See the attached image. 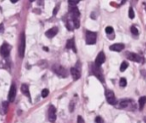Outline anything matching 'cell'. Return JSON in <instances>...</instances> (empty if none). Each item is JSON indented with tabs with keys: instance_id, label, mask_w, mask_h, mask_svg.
Returning a JSON list of instances; mask_svg holds the SVG:
<instances>
[{
	"instance_id": "cell-12",
	"label": "cell",
	"mask_w": 146,
	"mask_h": 123,
	"mask_svg": "<svg viewBox=\"0 0 146 123\" xmlns=\"http://www.w3.org/2000/svg\"><path fill=\"white\" fill-rule=\"evenodd\" d=\"M70 73H71V76H72L74 80H76V79H78V78H80V72H79L77 68L72 67V68L70 69Z\"/></svg>"
},
{
	"instance_id": "cell-14",
	"label": "cell",
	"mask_w": 146,
	"mask_h": 123,
	"mask_svg": "<svg viewBox=\"0 0 146 123\" xmlns=\"http://www.w3.org/2000/svg\"><path fill=\"white\" fill-rule=\"evenodd\" d=\"M131 102H132V100H130V99H123V100L119 101L118 107H119V108H125V107H127Z\"/></svg>"
},
{
	"instance_id": "cell-18",
	"label": "cell",
	"mask_w": 146,
	"mask_h": 123,
	"mask_svg": "<svg viewBox=\"0 0 146 123\" xmlns=\"http://www.w3.org/2000/svg\"><path fill=\"white\" fill-rule=\"evenodd\" d=\"M138 103H139V108H140V109H143V107H144V105H145V103H146V96L140 97Z\"/></svg>"
},
{
	"instance_id": "cell-15",
	"label": "cell",
	"mask_w": 146,
	"mask_h": 123,
	"mask_svg": "<svg viewBox=\"0 0 146 123\" xmlns=\"http://www.w3.org/2000/svg\"><path fill=\"white\" fill-rule=\"evenodd\" d=\"M93 74L97 77L101 81H104V78H103V77L101 76V71H100V68H99V67H96L95 66V67H94V69H93Z\"/></svg>"
},
{
	"instance_id": "cell-27",
	"label": "cell",
	"mask_w": 146,
	"mask_h": 123,
	"mask_svg": "<svg viewBox=\"0 0 146 123\" xmlns=\"http://www.w3.org/2000/svg\"><path fill=\"white\" fill-rule=\"evenodd\" d=\"M68 3H69V5H70V6H74V7H75V6L79 3V1H72V0H69V1H68Z\"/></svg>"
},
{
	"instance_id": "cell-9",
	"label": "cell",
	"mask_w": 146,
	"mask_h": 123,
	"mask_svg": "<svg viewBox=\"0 0 146 123\" xmlns=\"http://www.w3.org/2000/svg\"><path fill=\"white\" fill-rule=\"evenodd\" d=\"M126 56L127 58L130 60V61H133V62H137V63H139V62H141V57L139 56V55H137V54H135V53H127L126 54Z\"/></svg>"
},
{
	"instance_id": "cell-1",
	"label": "cell",
	"mask_w": 146,
	"mask_h": 123,
	"mask_svg": "<svg viewBox=\"0 0 146 123\" xmlns=\"http://www.w3.org/2000/svg\"><path fill=\"white\" fill-rule=\"evenodd\" d=\"M52 69H53V72H54L56 75H58L61 78H66V77H67V72H66V69L62 67V66H60V65H54V66L52 67Z\"/></svg>"
},
{
	"instance_id": "cell-6",
	"label": "cell",
	"mask_w": 146,
	"mask_h": 123,
	"mask_svg": "<svg viewBox=\"0 0 146 123\" xmlns=\"http://www.w3.org/2000/svg\"><path fill=\"white\" fill-rule=\"evenodd\" d=\"M10 53V46L7 43H4L0 48V54L2 57H7Z\"/></svg>"
},
{
	"instance_id": "cell-28",
	"label": "cell",
	"mask_w": 146,
	"mask_h": 123,
	"mask_svg": "<svg viewBox=\"0 0 146 123\" xmlns=\"http://www.w3.org/2000/svg\"><path fill=\"white\" fill-rule=\"evenodd\" d=\"M59 6H60V4L58 3V4L56 5V7L54 8V10H53V15H56V14H57V12L59 10Z\"/></svg>"
},
{
	"instance_id": "cell-4",
	"label": "cell",
	"mask_w": 146,
	"mask_h": 123,
	"mask_svg": "<svg viewBox=\"0 0 146 123\" xmlns=\"http://www.w3.org/2000/svg\"><path fill=\"white\" fill-rule=\"evenodd\" d=\"M48 119L50 122H54L56 120V108L53 105H50L48 109Z\"/></svg>"
},
{
	"instance_id": "cell-29",
	"label": "cell",
	"mask_w": 146,
	"mask_h": 123,
	"mask_svg": "<svg viewBox=\"0 0 146 123\" xmlns=\"http://www.w3.org/2000/svg\"><path fill=\"white\" fill-rule=\"evenodd\" d=\"M95 122L96 123H103V119H102L100 116H97V117L95 118Z\"/></svg>"
},
{
	"instance_id": "cell-26",
	"label": "cell",
	"mask_w": 146,
	"mask_h": 123,
	"mask_svg": "<svg viewBox=\"0 0 146 123\" xmlns=\"http://www.w3.org/2000/svg\"><path fill=\"white\" fill-rule=\"evenodd\" d=\"M113 28L112 27H110V26H108V27H106V29H105V32L107 34H112L113 33Z\"/></svg>"
},
{
	"instance_id": "cell-19",
	"label": "cell",
	"mask_w": 146,
	"mask_h": 123,
	"mask_svg": "<svg viewBox=\"0 0 146 123\" xmlns=\"http://www.w3.org/2000/svg\"><path fill=\"white\" fill-rule=\"evenodd\" d=\"M72 24H73V28H74V29L79 28V26H80L79 19H78V18H73V19H72Z\"/></svg>"
},
{
	"instance_id": "cell-7",
	"label": "cell",
	"mask_w": 146,
	"mask_h": 123,
	"mask_svg": "<svg viewBox=\"0 0 146 123\" xmlns=\"http://www.w3.org/2000/svg\"><path fill=\"white\" fill-rule=\"evenodd\" d=\"M104 62H105V55H104L103 52H101V53L98 54L97 58H96V60H95V66L100 67V66H101Z\"/></svg>"
},
{
	"instance_id": "cell-24",
	"label": "cell",
	"mask_w": 146,
	"mask_h": 123,
	"mask_svg": "<svg viewBox=\"0 0 146 123\" xmlns=\"http://www.w3.org/2000/svg\"><path fill=\"white\" fill-rule=\"evenodd\" d=\"M49 94V90H42V92H41V95H42V97L43 98H45V97H47V95Z\"/></svg>"
},
{
	"instance_id": "cell-5",
	"label": "cell",
	"mask_w": 146,
	"mask_h": 123,
	"mask_svg": "<svg viewBox=\"0 0 146 123\" xmlns=\"http://www.w3.org/2000/svg\"><path fill=\"white\" fill-rule=\"evenodd\" d=\"M20 45H19V56L21 58L24 57L25 53V35L21 34V39H20Z\"/></svg>"
},
{
	"instance_id": "cell-32",
	"label": "cell",
	"mask_w": 146,
	"mask_h": 123,
	"mask_svg": "<svg viewBox=\"0 0 146 123\" xmlns=\"http://www.w3.org/2000/svg\"><path fill=\"white\" fill-rule=\"evenodd\" d=\"M44 51H47V52H48L49 49H48V48H47V47H44Z\"/></svg>"
},
{
	"instance_id": "cell-31",
	"label": "cell",
	"mask_w": 146,
	"mask_h": 123,
	"mask_svg": "<svg viewBox=\"0 0 146 123\" xmlns=\"http://www.w3.org/2000/svg\"><path fill=\"white\" fill-rule=\"evenodd\" d=\"M4 31V25L3 24H0V33H2Z\"/></svg>"
},
{
	"instance_id": "cell-3",
	"label": "cell",
	"mask_w": 146,
	"mask_h": 123,
	"mask_svg": "<svg viewBox=\"0 0 146 123\" xmlns=\"http://www.w3.org/2000/svg\"><path fill=\"white\" fill-rule=\"evenodd\" d=\"M105 96H106V100L107 102L111 104V105H115L117 103V100H116V97L114 95V92L112 90H106L105 92Z\"/></svg>"
},
{
	"instance_id": "cell-17",
	"label": "cell",
	"mask_w": 146,
	"mask_h": 123,
	"mask_svg": "<svg viewBox=\"0 0 146 123\" xmlns=\"http://www.w3.org/2000/svg\"><path fill=\"white\" fill-rule=\"evenodd\" d=\"M70 12H71V14H72L73 18H78V17L80 16V12H79V10H78L76 7H71V8H70Z\"/></svg>"
},
{
	"instance_id": "cell-25",
	"label": "cell",
	"mask_w": 146,
	"mask_h": 123,
	"mask_svg": "<svg viewBox=\"0 0 146 123\" xmlns=\"http://www.w3.org/2000/svg\"><path fill=\"white\" fill-rule=\"evenodd\" d=\"M134 16H135V15H134L133 8H132V7H130V8H129V18H130V19H133Z\"/></svg>"
},
{
	"instance_id": "cell-23",
	"label": "cell",
	"mask_w": 146,
	"mask_h": 123,
	"mask_svg": "<svg viewBox=\"0 0 146 123\" xmlns=\"http://www.w3.org/2000/svg\"><path fill=\"white\" fill-rule=\"evenodd\" d=\"M127 67H128V64H127V62H123V63L121 64V66H120V71H121V72H124Z\"/></svg>"
},
{
	"instance_id": "cell-20",
	"label": "cell",
	"mask_w": 146,
	"mask_h": 123,
	"mask_svg": "<svg viewBox=\"0 0 146 123\" xmlns=\"http://www.w3.org/2000/svg\"><path fill=\"white\" fill-rule=\"evenodd\" d=\"M7 109H8V103L6 101H4L2 103V114H5L7 112Z\"/></svg>"
},
{
	"instance_id": "cell-30",
	"label": "cell",
	"mask_w": 146,
	"mask_h": 123,
	"mask_svg": "<svg viewBox=\"0 0 146 123\" xmlns=\"http://www.w3.org/2000/svg\"><path fill=\"white\" fill-rule=\"evenodd\" d=\"M77 123H85L84 122V119L82 118V116H78L77 117Z\"/></svg>"
},
{
	"instance_id": "cell-13",
	"label": "cell",
	"mask_w": 146,
	"mask_h": 123,
	"mask_svg": "<svg viewBox=\"0 0 146 123\" xmlns=\"http://www.w3.org/2000/svg\"><path fill=\"white\" fill-rule=\"evenodd\" d=\"M66 48H67V49H72L75 53L77 52L76 47H75V42H74L73 39H69V40L67 41V43H66Z\"/></svg>"
},
{
	"instance_id": "cell-34",
	"label": "cell",
	"mask_w": 146,
	"mask_h": 123,
	"mask_svg": "<svg viewBox=\"0 0 146 123\" xmlns=\"http://www.w3.org/2000/svg\"><path fill=\"white\" fill-rule=\"evenodd\" d=\"M145 121H146V118H145Z\"/></svg>"
},
{
	"instance_id": "cell-2",
	"label": "cell",
	"mask_w": 146,
	"mask_h": 123,
	"mask_svg": "<svg viewBox=\"0 0 146 123\" xmlns=\"http://www.w3.org/2000/svg\"><path fill=\"white\" fill-rule=\"evenodd\" d=\"M96 37H97L96 33L87 31V33H86V44H88V45L95 44L96 43Z\"/></svg>"
},
{
	"instance_id": "cell-22",
	"label": "cell",
	"mask_w": 146,
	"mask_h": 123,
	"mask_svg": "<svg viewBox=\"0 0 146 123\" xmlns=\"http://www.w3.org/2000/svg\"><path fill=\"white\" fill-rule=\"evenodd\" d=\"M126 84H127L126 78H120V81H119V85H120L121 87H125V86H126Z\"/></svg>"
},
{
	"instance_id": "cell-33",
	"label": "cell",
	"mask_w": 146,
	"mask_h": 123,
	"mask_svg": "<svg viewBox=\"0 0 146 123\" xmlns=\"http://www.w3.org/2000/svg\"><path fill=\"white\" fill-rule=\"evenodd\" d=\"M144 6H145V10H146V2L144 3Z\"/></svg>"
},
{
	"instance_id": "cell-16",
	"label": "cell",
	"mask_w": 146,
	"mask_h": 123,
	"mask_svg": "<svg viewBox=\"0 0 146 123\" xmlns=\"http://www.w3.org/2000/svg\"><path fill=\"white\" fill-rule=\"evenodd\" d=\"M21 91H22V93L25 94L27 97H29V96H30L29 87H28V85H27V84H22V85H21Z\"/></svg>"
},
{
	"instance_id": "cell-11",
	"label": "cell",
	"mask_w": 146,
	"mask_h": 123,
	"mask_svg": "<svg viewBox=\"0 0 146 123\" xmlns=\"http://www.w3.org/2000/svg\"><path fill=\"white\" fill-rule=\"evenodd\" d=\"M58 32V28H56V27H54V28H51V29H49L48 31L45 33V35L48 37V38H53L56 34Z\"/></svg>"
},
{
	"instance_id": "cell-21",
	"label": "cell",
	"mask_w": 146,
	"mask_h": 123,
	"mask_svg": "<svg viewBox=\"0 0 146 123\" xmlns=\"http://www.w3.org/2000/svg\"><path fill=\"white\" fill-rule=\"evenodd\" d=\"M130 31H131V33L133 34L134 36H137V35L139 34V31H138V29H137L135 26H131V28H130Z\"/></svg>"
},
{
	"instance_id": "cell-10",
	"label": "cell",
	"mask_w": 146,
	"mask_h": 123,
	"mask_svg": "<svg viewBox=\"0 0 146 123\" xmlns=\"http://www.w3.org/2000/svg\"><path fill=\"white\" fill-rule=\"evenodd\" d=\"M123 49H124V45L121 44V43H118V44H114V45L110 46V50H111V51H115V52H121Z\"/></svg>"
},
{
	"instance_id": "cell-8",
	"label": "cell",
	"mask_w": 146,
	"mask_h": 123,
	"mask_svg": "<svg viewBox=\"0 0 146 123\" xmlns=\"http://www.w3.org/2000/svg\"><path fill=\"white\" fill-rule=\"evenodd\" d=\"M15 96H16V85H15V84H12L11 87H10V90H9L8 100L10 101V102H13L14 99H15Z\"/></svg>"
}]
</instances>
